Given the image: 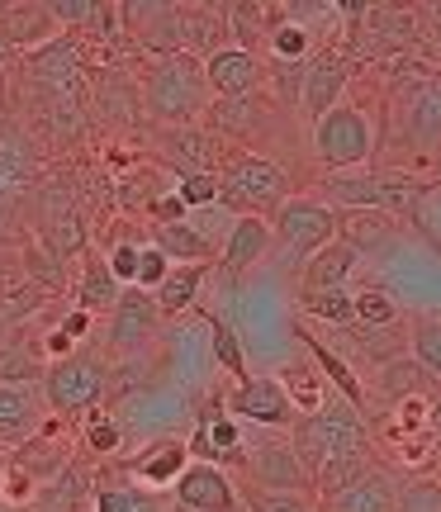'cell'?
Returning a JSON list of instances; mask_svg holds the SVG:
<instances>
[{
	"label": "cell",
	"instance_id": "obj_1",
	"mask_svg": "<svg viewBox=\"0 0 441 512\" xmlns=\"http://www.w3.org/2000/svg\"><path fill=\"white\" fill-rule=\"evenodd\" d=\"M361 413L366 408H356L342 394H332L313 413L294 418V427H290L294 456L309 470V484L318 498L342 489L347 479H356L370 465V432Z\"/></svg>",
	"mask_w": 441,
	"mask_h": 512
},
{
	"label": "cell",
	"instance_id": "obj_2",
	"mask_svg": "<svg viewBox=\"0 0 441 512\" xmlns=\"http://www.w3.org/2000/svg\"><path fill=\"white\" fill-rule=\"evenodd\" d=\"M143 100L147 114L157 124L176 128V124H195L200 114H209V76H204V62L190 53H166L152 62V72L143 81Z\"/></svg>",
	"mask_w": 441,
	"mask_h": 512
},
{
	"label": "cell",
	"instance_id": "obj_3",
	"mask_svg": "<svg viewBox=\"0 0 441 512\" xmlns=\"http://www.w3.org/2000/svg\"><path fill=\"white\" fill-rule=\"evenodd\" d=\"M328 200L337 209H380V214H394V219H413L418 223V200L427 195L423 181H413L404 171H328Z\"/></svg>",
	"mask_w": 441,
	"mask_h": 512
},
{
	"label": "cell",
	"instance_id": "obj_4",
	"mask_svg": "<svg viewBox=\"0 0 441 512\" xmlns=\"http://www.w3.org/2000/svg\"><path fill=\"white\" fill-rule=\"evenodd\" d=\"M290 200V176L261 152H233L219 171V204L233 214H261L271 219Z\"/></svg>",
	"mask_w": 441,
	"mask_h": 512
},
{
	"label": "cell",
	"instance_id": "obj_5",
	"mask_svg": "<svg viewBox=\"0 0 441 512\" xmlns=\"http://www.w3.org/2000/svg\"><path fill=\"white\" fill-rule=\"evenodd\" d=\"M313 157L323 171H356L375 157V128H370L361 105H332L328 114L313 119Z\"/></svg>",
	"mask_w": 441,
	"mask_h": 512
},
{
	"label": "cell",
	"instance_id": "obj_6",
	"mask_svg": "<svg viewBox=\"0 0 441 512\" xmlns=\"http://www.w3.org/2000/svg\"><path fill=\"white\" fill-rule=\"evenodd\" d=\"M110 389V370L100 356L91 351H72V356H57L53 366L43 370V403L62 413V418H76V413H91L100 408Z\"/></svg>",
	"mask_w": 441,
	"mask_h": 512
},
{
	"label": "cell",
	"instance_id": "obj_7",
	"mask_svg": "<svg viewBox=\"0 0 441 512\" xmlns=\"http://www.w3.org/2000/svg\"><path fill=\"white\" fill-rule=\"evenodd\" d=\"M271 238L280 242V261L285 266H304L318 247H328L337 238V209L323 200H285L271 214Z\"/></svg>",
	"mask_w": 441,
	"mask_h": 512
},
{
	"label": "cell",
	"instance_id": "obj_8",
	"mask_svg": "<svg viewBox=\"0 0 441 512\" xmlns=\"http://www.w3.org/2000/svg\"><path fill=\"white\" fill-rule=\"evenodd\" d=\"M223 413H233L242 422H257L266 432H290L294 418H299V408L285 394L280 375H247V380H238L228 389V399H223Z\"/></svg>",
	"mask_w": 441,
	"mask_h": 512
},
{
	"label": "cell",
	"instance_id": "obj_9",
	"mask_svg": "<svg viewBox=\"0 0 441 512\" xmlns=\"http://www.w3.org/2000/svg\"><path fill=\"white\" fill-rule=\"evenodd\" d=\"M171 498L181 512H247L233 475L214 460H190L171 484Z\"/></svg>",
	"mask_w": 441,
	"mask_h": 512
},
{
	"label": "cell",
	"instance_id": "obj_10",
	"mask_svg": "<svg viewBox=\"0 0 441 512\" xmlns=\"http://www.w3.org/2000/svg\"><path fill=\"white\" fill-rule=\"evenodd\" d=\"M238 470L247 475V484H257V489H313L309 470L299 465L290 437H266V441H257V446H247Z\"/></svg>",
	"mask_w": 441,
	"mask_h": 512
},
{
	"label": "cell",
	"instance_id": "obj_11",
	"mask_svg": "<svg viewBox=\"0 0 441 512\" xmlns=\"http://www.w3.org/2000/svg\"><path fill=\"white\" fill-rule=\"evenodd\" d=\"M157 323H162V309H157L152 290H143V285H124L119 299H114V309H110V347L119 351V356L143 351L147 342L157 337Z\"/></svg>",
	"mask_w": 441,
	"mask_h": 512
},
{
	"label": "cell",
	"instance_id": "obj_12",
	"mask_svg": "<svg viewBox=\"0 0 441 512\" xmlns=\"http://www.w3.org/2000/svg\"><path fill=\"white\" fill-rule=\"evenodd\" d=\"M399 133L404 147L413 152H437L441 147V76L423 72L404 95V114H399Z\"/></svg>",
	"mask_w": 441,
	"mask_h": 512
},
{
	"label": "cell",
	"instance_id": "obj_13",
	"mask_svg": "<svg viewBox=\"0 0 441 512\" xmlns=\"http://www.w3.org/2000/svg\"><path fill=\"white\" fill-rule=\"evenodd\" d=\"M351 72H356V62H351L347 53H337V48L309 53V62H304V86H299V105H304V114H309V119L328 114L332 105L342 100V91H347Z\"/></svg>",
	"mask_w": 441,
	"mask_h": 512
},
{
	"label": "cell",
	"instance_id": "obj_14",
	"mask_svg": "<svg viewBox=\"0 0 441 512\" xmlns=\"http://www.w3.org/2000/svg\"><path fill=\"white\" fill-rule=\"evenodd\" d=\"M394 494H399V479L385 465H366L342 489L318 498V512H394Z\"/></svg>",
	"mask_w": 441,
	"mask_h": 512
},
{
	"label": "cell",
	"instance_id": "obj_15",
	"mask_svg": "<svg viewBox=\"0 0 441 512\" xmlns=\"http://www.w3.org/2000/svg\"><path fill=\"white\" fill-rule=\"evenodd\" d=\"M190 460H214V465H242V451H247V441L238 432V418L228 413L223 418V408H204L200 422H195V432H190Z\"/></svg>",
	"mask_w": 441,
	"mask_h": 512
},
{
	"label": "cell",
	"instance_id": "obj_16",
	"mask_svg": "<svg viewBox=\"0 0 441 512\" xmlns=\"http://www.w3.org/2000/svg\"><path fill=\"white\" fill-rule=\"evenodd\" d=\"M271 219L261 214H238L228 223V238H223V275L228 280H242V275L257 266L261 256L271 252Z\"/></svg>",
	"mask_w": 441,
	"mask_h": 512
},
{
	"label": "cell",
	"instance_id": "obj_17",
	"mask_svg": "<svg viewBox=\"0 0 441 512\" xmlns=\"http://www.w3.org/2000/svg\"><path fill=\"white\" fill-rule=\"evenodd\" d=\"M185 465H190V446H185L181 437H157V441H147L138 456L124 460L119 470L133 479H143V484H152V489H171Z\"/></svg>",
	"mask_w": 441,
	"mask_h": 512
},
{
	"label": "cell",
	"instance_id": "obj_18",
	"mask_svg": "<svg viewBox=\"0 0 441 512\" xmlns=\"http://www.w3.org/2000/svg\"><path fill=\"white\" fill-rule=\"evenodd\" d=\"M29 67H34V76L57 95V100L76 105V91H81V57H76L72 38H48L43 48H34Z\"/></svg>",
	"mask_w": 441,
	"mask_h": 512
},
{
	"label": "cell",
	"instance_id": "obj_19",
	"mask_svg": "<svg viewBox=\"0 0 441 512\" xmlns=\"http://www.w3.org/2000/svg\"><path fill=\"white\" fill-rule=\"evenodd\" d=\"M95 494V479L81 470V465H62L53 479H43L34 489V498L24 503V512H86Z\"/></svg>",
	"mask_w": 441,
	"mask_h": 512
},
{
	"label": "cell",
	"instance_id": "obj_20",
	"mask_svg": "<svg viewBox=\"0 0 441 512\" xmlns=\"http://www.w3.org/2000/svg\"><path fill=\"white\" fill-rule=\"evenodd\" d=\"M204 76H209V91L214 95H247L261 86V62L252 48L228 43V48L204 57Z\"/></svg>",
	"mask_w": 441,
	"mask_h": 512
},
{
	"label": "cell",
	"instance_id": "obj_21",
	"mask_svg": "<svg viewBox=\"0 0 441 512\" xmlns=\"http://www.w3.org/2000/svg\"><path fill=\"white\" fill-rule=\"evenodd\" d=\"M356 24H361V38H370L375 48H413L418 43V10L399 5V0H389V5L375 0Z\"/></svg>",
	"mask_w": 441,
	"mask_h": 512
},
{
	"label": "cell",
	"instance_id": "obj_22",
	"mask_svg": "<svg viewBox=\"0 0 441 512\" xmlns=\"http://www.w3.org/2000/svg\"><path fill=\"white\" fill-rule=\"evenodd\" d=\"M91 512H181L176 508V498H166L162 489H152L143 479H105V484H95L91 494Z\"/></svg>",
	"mask_w": 441,
	"mask_h": 512
},
{
	"label": "cell",
	"instance_id": "obj_23",
	"mask_svg": "<svg viewBox=\"0 0 441 512\" xmlns=\"http://www.w3.org/2000/svg\"><path fill=\"white\" fill-rule=\"evenodd\" d=\"M176 48L190 57H209L219 53V48H228V19L219 15V10H204V5H185L176 10Z\"/></svg>",
	"mask_w": 441,
	"mask_h": 512
},
{
	"label": "cell",
	"instance_id": "obj_24",
	"mask_svg": "<svg viewBox=\"0 0 441 512\" xmlns=\"http://www.w3.org/2000/svg\"><path fill=\"white\" fill-rule=\"evenodd\" d=\"M43 394H34L29 384H5L0 380V441L19 446L43 427Z\"/></svg>",
	"mask_w": 441,
	"mask_h": 512
},
{
	"label": "cell",
	"instance_id": "obj_25",
	"mask_svg": "<svg viewBox=\"0 0 441 512\" xmlns=\"http://www.w3.org/2000/svg\"><path fill=\"white\" fill-rule=\"evenodd\" d=\"M356 266H361V252H356L351 242L332 238L328 247H318V252L299 266V290H337V285H351Z\"/></svg>",
	"mask_w": 441,
	"mask_h": 512
},
{
	"label": "cell",
	"instance_id": "obj_26",
	"mask_svg": "<svg viewBox=\"0 0 441 512\" xmlns=\"http://www.w3.org/2000/svg\"><path fill=\"white\" fill-rule=\"evenodd\" d=\"M38 176V157H34V143L15 133V128L0 124V204L19 200Z\"/></svg>",
	"mask_w": 441,
	"mask_h": 512
},
{
	"label": "cell",
	"instance_id": "obj_27",
	"mask_svg": "<svg viewBox=\"0 0 441 512\" xmlns=\"http://www.w3.org/2000/svg\"><path fill=\"white\" fill-rule=\"evenodd\" d=\"M57 19L38 5V0H19L10 5L5 15H0V38L10 43V48H43L48 38H57Z\"/></svg>",
	"mask_w": 441,
	"mask_h": 512
},
{
	"label": "cell",
	"instance_id": "obj_28",
	"mask_svg": "<svg viewBox=\"0 0 441 512\" xmlns=\"http://www.w3.org/2000/svg\"><path fill=\"white\" fill-rule=\"evenodd\" d=\"M48 15L57 19V29H81V34H114L119 29V10L110 0H38Z\"/></svg>",
	"mask_w": 441,
	"mask_h": 512
},
{
	"label": "cell",
	"instance_id": "obj_29",
	"mask_svg": "<svg viewBox=\"0 0 441 512\" xmlns=\"http://www.w3.org/2000/svg\"><path fill=\"white\" fill-rule=\"evenodd\" d=\"M147 242L162 247L171 261H214V256H219V247L185 219H152V238Z\"/></svg>",
	"mask_w": 441,
	"mask_h": 512
},
{
	"label": "cell",
	"instance_id": "obj_30",
	"mask_svg": "<svg viewBox=\"0 0 441 512\" xmlns=\"http://www.w3.org/2000/svg\"><path fill=\"white\" fill-rule=\"evenodd\" d=\"M204 275H209V261H176L166 280L152 290L157 309L162 313H185L200 304V290H204Z\"/></svg>",
	"mask_w": 441,
	"mask_h": 512
},
{
	"label": "cell",
	"instance_id": "obj_31",
	"mask_svg": "<svg viewBox=\"0 0 441 512\" xmlns=\"http://www.w3.org/2000/svg\"><path fill=\"white\" fill-rule=\"evenodd\" d=\"M337 238L351 242L356 252L366 256V252H375V247H389L399 233H394V214H380V209H347V219H337Z\"/></svg>",
	"mask_w": 441,
	"mask_h": 512
},
{
	"label": "cell",
	"instance_id": "obj_32",
	"mask_svg": "<svg viewBox=\"0 0 441 512\" xmlns=\"http://www.w3.org/2000/svg\"><path fill=\"white\" fill-rule=\"evenodd\" d=\"M299 342L309 347V356L318 361V370L328 375V384L337 389V394H342V399L356 403V408H366V389H361V380H356V370H351L347 361H342V356H337V351L323 342V337H313L309 328H299Z\"/></svg>",
	"mask_w": 441,
	"mask_h": 512
},
{
	"label": "cell",
	"instance_id": "obj_33",
	"mask_svg": "<svg viewBox=\"0 0 441 512\" xmlns=\"http://www.w3.org/2000/svg\"><path fill=\"white\" fill-rule=\"evenodd\" d=\"M119 275L110 271V261L105 256H91L86 261V271H81V285H76V309L86 313H110L114 299H119Z\"/></svg>",
	"mask_w": 441,
	"mask_h": 512
},
{
	"label": "cell",
	"instance_id": "obj_34",
	"mask_svg": "<svg viewBox=\"0 0 441 512\" xmlns=\"http://www.w3.org/2000/svg\"><path fill=\"white\" fill-rule=\"evenodd\" d=\"M166 162H176V171H214V138L209 133H200V128H190V124H176L171 133H166Z\"/></svg>",
	"mask_w": 441,
	"mask_h": 512
},
{
	"label": "cell",
	"instance_id": "obj_35",
	"mask_svg": "<svg viewBox=\"0 0 441 512\" xmlns=\"http://www.w3.org/2000/svg\"><path fill=\"white\" fill-rule=\"evenodd\" d=\"M299 309L328 323V328H351L356 323V294L351 285H337V290H299Z\"/></svg>",
	"mask_w": 441,
	"mask_h": 512
},
{
	"label": "cell",
	"instance_id": "obj_36",
	"mask_svg": "<svg viewBox=\"0 0 441 512\" xmlns=\"http://www.w3.org/2000/svg\"><path fill=\"white\" fill-rule=\"evenodd\" d=\"M204 323H209V347H214V361H219L233 380H247L252 370H247V351H242V337H238V328L223 318V313H204Z\"/></svg>",
	"mask_w": 441,
	"mask_h": 512
},
{
	"label": "cell",
	"instance_id": "obj_37",
	"mask_svg": "<svg viewBox=\"0 0 441 512\" xmlns=\"http://www.w3.org/2000/svg\"><path fill=\"white\" fill-rule=\"evenodd\" d=\"M266 43H271L276 62H304L313 53V29L299 24V19H276V29L266 34Z\"/></svg>",
	"mask_w": 441,
	"mask_h": 512
},
{
	"label": "cell",
	"instance_id": "obj_38",
	"mask_svg": "<svg viewBox=\"0 0 441 512\" xmlns=\"http://www.w3.org/2000/svg\"><path fill=\"white\" fill-rule=\"evenodd\" d=\"M242 503H247V512H318L309 489H257L252 484Z\"/></svg>",
	"mask_w": 441,
	"mask_h": 512
},
{
	"label": "cell",
	"instance_id": "obj_39",
	"mask_svg": "<svg viewBox=\"0 0 441 512\" xmlns=\"http://www.w3.org/2000/svg\"><path fill=\"white\" fill-rule=\"evenodd\" d=\"M408 351H413V361H418L427 375L441 380V318H418V323L408 328Z\"/></svg>",
	"mask_w": 441,
	"mask_h": 512
},
{
	"label": "cell",
	"instance_id": "obj_40",
	"mask_svg": "<svg viewBox=\"0 0 441 512\" xmlns=\"http://www.w3.org/2000/svg\"><path fill=\"white\" fill-rule=\"evenodd\" d=\"M81 441H86L91 456H114L119 441H124V422L110 418L105 408H91V413H86V427H81Z\"/></svg>",
	"mask_w": 441,
	"mask_h": 512
},
{
	"label": "cell",
	"instance_id": "obj_41",
	"mask_svg": "<svg viewBox=\"0 0 441 512\" xmlns=\"http://www.w3.org/2000/svg\"><path fill=\"white\" fill-rule=\"evenodd\" d=\"M280 384H285V394L294 399V408H299V413H313L318 403L328 399V384L318 380L309 366H285V370H280Z\"/></svg>",
	"mask_w": 441,
	"mask_h": 512
},
{
	"label": "cell",
	"instance_id": "obj_42",
	"mask_svg": "<svg viewBox=\"0 0 441 512\" xmlns=\"http://www.w3.org/2000/svg\"><path fill=\"white\" fill-rule=\"evenodd\" d=\"M185 209H214L219 204V171H181L171 190Z\"/></svg>",
	"mask_w": 441,
	"mask_h": 512
},
{
	"label": "cell",
	"instance_id": "obj_43",
	"mask_svg": "<svg viewBox=\"0 0 441 512\" xmlns=\"http://www.w3.org/2000/svg\"><path fill=\"white\" fill-rule=\"evenodd\" d=\"M181 0H114V10H119V29L124 34H143L147 24H157L176 10Z\"/></svg>",
	"mask_w": 441,
	"mask_h": 512
},
{
	"label": "cell",
	"instance_id": "obj_44",
	"mask_svg": "<svg viewBox=\"0 0 441 512\" xmlns=\"http://www.w3.org/2000/svg\"><path fill=\"white\" fill-rule=\"evenodd\" d=\"M0 380L34 384V380H43V366H38V356L24 342H0Z\"/></svg>",
	"mask_w": 441,
	"mask_h": 512
},
{
	"label": "cell",
	"instance_id": "obj_45",
	"mask_svg": "<svg viewBox=\"0 0 441 512\" xmlns=\"http://www.w3.org/2000/svg\"><path fill=\"white\" fill-rule=\"evenodd\" d=\"M394 512H441V484L437 479H404L394 494Z\"/></svg>",
	"mask_w": 441,
	"mask_h": 512
},
{
	"label": "cell",
	"instance_id": "obj_46",
	"mask_svg": "<svg viewBox=\"0 0 441 512\" xmlns=\"http://www.w3.org/2000/svg\"><path fill=\"white\" fill-rule=\"evenodd\" d=\"M394 318H399L394 294H385V290H356V323H361V328H389Z\"/></svg>",
	"mask_w": 441,
	"mask_h": 512
},
{
	"label": "cell",
	"instance_id": "obj_47",
	"mask_svg": "<svg viewBox=\"0 0 441 512\" xmlns=\"http://www.w3.org/2000/svg\"><path fill=\"white\" fill-rule=\"evenodd\" d=\"M86 332H91V313H86V309L67 313V318H62V323L48 332V351H53V361H57V356H72L76 342H81Z\"/></svg>",
	"mask_w": 441,
	"mask_h": 512
},
{
	"label": "cell",
	"instance_id": "obj_48",
	"mask_svg": "<svg viewBox=\"0 0 441 512\" xmlns=\"http://www.w3.org/2000/svg\"><path fill=\"white\" fill-rule=\"evenodd\" d=\"M176 261L162 252V247H152V242H143V252H138V275H133V285H143V290H157L166 280V271H171Z\"/></svg>",
	"mask_w": 441,
	"mask_h": 512
},
{
	"label": "cell",
	"instance_id": "obj_49",
	"mask_svg": "<svg viewBox=\"0 0 441 512\" xmlns=\"http://www.w3.org/2000/svg\"><path fill=\"white\" fill-rule=\"evenodd\" d=\"M138 252H143V242H114L110 247V271L119 275V285H133V275H138Z\"/></svg>",
	"mask_w": 441,
	"mask_h": 512
},
{
	"label": "cell",
	"instance_id": "obj_50",
	"mask_svg": "<svg viewBox=\"0 0 441 512\" xmlns=\"http://www.w3.org/2000/svg\"><path fill=\"white\" fill-rule=\"evenodd\" d=\"M328 5H332V10H337L342 19H351V24H356V19L366 15V10L375 5V0H328Z\"/></svg>",
	"mask_w": 441,
	"mask_h": 512
},
{
	"label": "cell",
	"instance_id": "obj_51",
	"mask_svg": "<svg viewBox=\"0 0 441 512\" xmlns=\"http://www.w3.org/2000/svg\"><path fill=\"white\" fill-rule=\"evenodd\" d=\"M19 318V309H10V304H0V342H5V332H10V323Z\"/></svg>",
	"mask_w": 441,
	"mask_h": 512
},
{
	"label": "cell",
	"instance_id": "obj_52",
	"mask_svg": "<svg viewBox=\"0 0 441 512\" xmlns=\"http://www.w3.org/2000/svg\"><path fill=\"white\" fill-rule=\"evenodd\" d=\"M0 512H24L19 503H10V498H0Z\"/></svg>",
	"mask_w": 441,
	"mask_h": 512
},
{
	"label": "cell",
	"instance_id": "obj_53",
	"mask_svg": "<svg viewBox=\"0 0 441 512\" xmlns=\"http://www.w3.org/2000/svg\"><path fill=\"white\" fill-rule=\"evenodd\" d=\"M10 5H19V0H0V15H5V10H10Z\"/></svg>",
	"mask_w": 441,
	"mask_h": 512
},
{
	"label": "cell",
	"instance_id": "obj_54",
	"mask_svg": "<svg viewBox=\"0 0 441 512\" xmlns=\"http://www.w3.org/2000/svg\"><path fill=\"white\" fill-rule=\"evenodd\" d=\"M0 498H5V465H0Z\"/></svg>",
	"mask_w": 441,
	"mask_h": 512
}]
</instances>
